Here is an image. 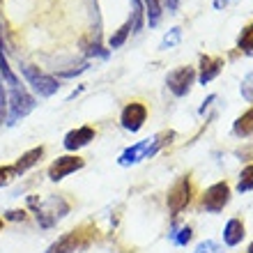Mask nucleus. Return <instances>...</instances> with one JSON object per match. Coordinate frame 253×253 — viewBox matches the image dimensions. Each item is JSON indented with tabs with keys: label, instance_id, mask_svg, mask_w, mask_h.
<instances>
[{
	"label": "nucleus",
	"instance_id": "1",
	"mask_svg": "<svg viewBox=\"0 0 253 253\" xmlns=\"http://www.w3.org/2000/svg\"><path fill=\"white\" fill-rule=\"evenodd\" d=\"M173 131H166V133H154L152 138H145L140 140V143H136V145L126 147L125 152L120 154V159H118V164L120 166H131V164H138V161L143 159H150V157H154V154L159 152L161 147L166 145V140Z\"/></svg>",
	"mask_w": 253,
	"mask_h": 253
},
{
	"label": "nucleus",
	"instance_id": "2",
	"mask_svg": "<svg viewBox=\"0 0 253 253\" xmlns=\"http://www.w3.org/2000/svg\"><path fill=\"white\" fill-rule=\"evenodd\" d=\"M28 203H30V207H35L37 221H40L42 228H51L55 221L67 216V212H69V205H67L60 196H51L46 203H37V198H30Z\"/></svg>",
	"mask_w": 253,
	"mask_h": 253
},
{
	"label": "nucleus",
	"instance_id": "3",
	"mask_svg": "<svg viewBox=\"0 0 253 253\" xmlns=\"http://www.w3.org/2000/svg\"><path fill=\"white\" fill-rule=\"evenodd\" d=\"M21 74L26 76V81L33 85V90L40 94V97H53V94L58 92V87H60L58 85V79L40 72V69L33 65H21Z\"/></svg>",
	"mask_w": 253,
	"mask_h": 253
},
{
	"label": "nucleus",
	"instance_id": "4",
	"mask_svg": "<svg viewBox=\"0 0 253 253\" xmlns=\"http://www.w3.org/2000/svg\"><path fill=\"white\" fill-rule=\"evenodd\" d=\"M7 106H9L7 125H16L21 118H26V115L35 108V99L23 90V87H12V94H9V99H7Z\"/></svg>",
	"mask_w": 253,
	"mask_h": 253
},
{
	"label": "nucleus",
	"instance_id": "5",
	"mask_svg": "<svg viewBox=\"0 0 253 253\" xmlns=\"http://www.w3.org/2000/svg\"><path fill=\"white\" fill-rule=\"evenodd\" d=\"M191 196H193V187H191V180H189V175H184V177H180V180L175 182L173 187H170V191H168V210H170V214H180L184 207L191 203Z\"/></svg>",
	"mask_w": 253,
	"mask_h": 253
},
{
	"label": "nucleus",
	"instance_id": "6",
	"mask_svg": "<svg viewBox=\"0 0 253 253\" xmlns=\"http://www.w3.org/2000/svg\"><path fill=\"white\" fill-rule=\"evenodd\" d=\"M230 200V187L228 182H216L203 193V210L210 214H219Z\"/></svg>",
	"mask_w": 253,
	"mask_h": 253
},
{
	"label": "nucleus",
	"instance_id": "7",
	"mask_svg": "<svg viewBox=\"0 0 253 253\" xmlns=\"http://www.w3.org/2000/svg\"><path fill=\"white\" fill-rule=\"evenodd\" d=\"M193 81H196L193 67H177V69H173V72L168 74L166 83L175 97H184V94H189V90H191Z\"/></svg>",
	"mask_w": 253,
	"mask_h": 253
},
{
	"label": "nucleus",
	"instance_id": "8",
	"mask_svg": "<svg viewBox=\"0 0 253 253\" xmlns=\"http://www.w3.org/2000/svg\"><path fill=\"white\" fill-rule=\"evenodd\" d=\"M145 120H147V108L143 106L140 101H131V104H126L125 111H122V115H120L122 126H125L126 131H131V133L140 131L143 125H145Z\"/></svg>",
	"mask_w": 253,
	"mask_h": 253
},
{
	"label": "nucleus",
	"instance_id": "9",
	"mask_svg": "<svg viewBox=\"0 0 253 253\" xmlns=\"http://www.w3.org/2000/svg\"><path fill=\"white\" fill-rule=\"evenodd\" d=\"M83 166H85V161L81 159V157H58V159L51 164V168H48V177L53 182H60L62 177L76 173V170H81Z\"/></svg>",
	"mask_w": 253,
	"mask_h": 253
},
{
	"label": "nucleus",
	"instance_id": "10",
	"mask_svg": "<svg viewBox=\"0 0 253 253\" xmlns=\"http://www.w3.org/2000/svg\"><path fill=\"white\" fill-rule=\"evenodd\" d=\"M85 244L87 242H83V228H79V230H72V233L58 237L46 249V253H74V251H79L81 247H85Z\"/></svg>",
	"mask_w": 253,
	"mask_h": 253
},
{
	"label": "nucleus",
	"instance_id": "11",
	"mask_svg": "<svg viewBox=\"0 0 253 253\" xmlns=\"http://www.w3.org/2000/svg\"><path fill=\"white\" fill-rule=\"evenodd\" d=\"M90 140H94V129L92 126H79V129H72V131L65 136V147L69 150V152H74V150L85 147Z\"/></svg>",
	"mask_w": 253,
	"mask_h": 253
},
{
	"label": "nucleus",
	"instance_id": "12",
	"mask_svg": "<svg viewBox=\"0 0 253 253\" xmlns=\"http://www.w3.org/2000/svg\"><path fill=\"white\" fill-rule=\"evenodd\" d=\"M223 69V58H212V55H203L200 58V74L198 81L203 85H207L210 81H214Z\"/></svg>",
	"mask_w": 253,
	"mask_h": 253
},
{
	"label": "nucleus",
	"instance_id": "13",
	"mask_svg": "<svg viewBox=\"0 0 253 253\" xmlns=\"http://www.w3.org/2000/svg\"><path fill=\"white\" fill-rule=\"evenodd\" d=\"M44 157V147H33V150H28L26 154H21V159L14 164V173L16 175H23L28 170V168H33L37 161Z\"/></svg>",
	"mask_w": 253,
	"mask_h": 253
},
{
	"label": "nucleus",
	"instance_id": "14",
	"mask_svg": "<svg viewBox=\"0 0 253 253\" xmlns=\"http://www.w3.org/2000/svg\"><path fill=\"white\" fill-rule=\"evenodd\" d=\"M242 240H244V223L240 219H230L223 228V242L228 247H237Z\"/></svg>",
	"mask_w": 253,
	"mask_h": 253
},
{
	"label": "nucleus",
	"instance_id": "15",
	"mask_svg": "<svg viewBox=\"0 0 253 253\" xmlns=\"http://www.w3.org/2000/svg\"><path fill=\"white\" fill-rule=\"evenodd\" d=\"M233 133L240 136V138H247L253 133V108H249L247 113H242L233 125Z\"/></svg>",
	"mask_w": 253,
	"mask_h": 253
},
{
	"label": "nucleus",
	"instance_id": "16",
	"mask_svg": "<svg viewBox=\"0 0 253 253\" xmlns=\"http://www.w3.org/2000/svg\"><path fill=\"white\" fill-rule=\"evenodd\" d=\"M143 7H145V16H147V23L150 28H157L161 21V2L159 0H143Z\"/></svg>",
	"mask_w": 253,
	"mask_h": 253
},
{
	"label": "nucleus",
	"instance_id": "17",
	"mask_svg": "<svg viewBox=\"0 0 253 253\" xmlns=\"http://www.w3.org/2000/svg\"><path fill=\"white\" fill-rule=\"evenodd\" d=\"M0 74H2V81H5L7 85H12V87H19V79H16V74L12 72V67L7 65L5 51H2V42H0Z\"/></svg>",
	"mask_w": 253,
	"mask_h": 253
},
{
	"label": "nucleus",
	"instance_id": "18",
	"mask_svg": "<svg viewBox=\"0 0 253 253\" xmlns=\"http://www.w3.org/2000/svg\"><path fill=\"white\" fill-rule=\"evenodd\" d=\"M180 42H182V28H170V30L164 35V40H161L159 48H161V51H168V48H175Z\"/></svg>",
	"mask_w": 253,
	"mask_h": 253
},
{
	"label": "nucleus",
	"instance_id": "19",
	"mask_svg": "<svg viewBox=\"0 0 253 253\" xmlns=\"http://www.w3.org/2000/svg\"><path fill=\"white\" fill-rule=\"evenodd\" d=\"M237 46L244 53H253V23H249L244 30H242L240 40H237Z\"/></svg>",
	"mask_w": 253,
	"mask_h": 253
},
{
	"label": "nucleus",
	"instance_id": "20",
	"mask_svg": "<svg viewBox=\"0 0 253 253\" xmlns=\"http://www.w3.org/2000/svg\"><path fill=\"white\" fill-rule=\"evenodd\" d=\"M237 191L240 193H247V191H253V164L247 166L244 170L240 173V182H237Z\"/></svg>",
	"mask_w": 253,
	"mask_h": 253
},
{
	"label": "nucleus",
	"instance_id": "21",
	"mask_svg": "<svg viewBox=\"0 0 253 253\" xmlns=\"http://www.w3.org/2000/svg\"><path fill=\"white\" fill-rule=\"evenodd\" d=\"M129 33H131V23L126 21L125 26H120V28H118V33H115L113 37H111V42H108V44H111V48H120L122 44H125V42H126V37H129Z\"/></svg>",
	"mask_w": 253,
	"mask_h": 253
},
{
	"label": "nucleus",
	"instance_id": "22",
	"mask_svg": "<svg viewBox=\"0 0 253 253\" xmlns=\"http://www.w3.org/2000/svg\"><path fill=\"white\" fill-rule=\"evenodd\" d=\"M131 23V33H140V26H143V2L140 0H133V19Z\"/></svg>",
	"mask_w": 253,
	"mask_h": 253
},
{
	"label": "nucleus",
	"instance_id": "23",
	"mask_svg": "<svg viewBox=\"0 0 253 253\" xmlns=\"http://www.w3.org/2000/svg\"><path fill=\"white\" fill-rule=\"evenodd\" d=\"M240 94L244 97L247 101L253 104V72H249L244 79H242V85H240Z\"/></svg>",
	"mask_w": 253,
	"mask_h": 253
},
{
	"label": "nucleus",
	"instance_id": "24",
	"mask_svg": "<svg viewBox=\"0 0 253 253\" xmlns=\"http://www.w3.org/2000/svg\"><path fill=\"white\" fill-rule=\"evenodd\" d=\"M191 226H184V228H180V233L177 235H173V242L177 244V247H184V244H189L191 242Z\"/></svg>",
	"mask_w": 253,
	"mask_h": 253
},
{
	"label": "nucleus",
	"instance_id": "25",
	"mask_svg": "<svg viewBox=\"0 0 253 253\" xmlns=\"http://www.w3.org/2000/svg\"><path fill=\"white\" fill-rule=\"evenodd\" d=\"M193 253H221V249H219V244H216V242L205 240V242H200L198 247H196V251H193Z\"/></svg>",
	"mask_w": 253,
	"mask_h": 253
},
{
	"label": "nucleus",
	"instance_id": "26",
	"mask_svg": "<svg viewBox=\"0 0 253 253\" xmlns=\"http://www.w3.org/2000/svg\"><path fill=\"white\" fill-rule=\"evenodd\" d=\"M14 177H16V173H14V166H2V168H0V187L9 184Z\"/></svg>",
	"mask_w": 253,
	"mask_h": 253
},
{
	"label": "nucleus",
	"instance_id": "27",
	"mask_svg": "<svg viewBox=\"0 0 253 253\" xmlns=\"http://www.w3.org/2000/svg\"><path fill=\"white\" fill-rule=\"evenodd\" d=\"M5 113H7V94L5 87H2V81H0V122L5 120Z\"/></svg>",
	"mask_w": 253,
	"mask_h": 253
},
{
	"label": "nucleus",
	"instance_id": "28",
	"mask_svg": "<svg viewBox=\"0 0 253 253\" xmlns=\"http://www.w3.org/2000/svg\"><path fill=\"white\" fill-rule=\"evenodd\" d=\"M5 219L7 221H23L26 219V212H23V210H9V212L5 214Z\"/></svg>",
	"mask_w": 253,
	"mask_h": 253
},
{
	"label": "nucleus",
	"instance_id": "29",
	"mask_svg": "<svg viewBox=\"0 0 253 253\" xmlns=\"http://www.w3.org/2000/svg\"><path fill=\"white\" fill-rule=\"evenodd\" d=\"M164 5L168 7V12H175V9H177V5H180V0H164Z\"/></svg>",
	"mask_w": 253,
	"mask_h": 253
},
{
	"label": "nucleus",
	"instance_id": "30",
	"mask_svg": "<svg viewBox=\"0 0 253 253\" xmlns=\"http://www.w3.org/2000/svg\"><path fill=\"white\" fill-rule=\"evenodd\" d=\"M214 99H216V94H210V97H207V101H203V106H200V113H205L207 106H210V104H212Z\"/></svg>",
	"mask_w": 253,
	"mask_h": 253
},
{
	"label": "nucleus",
	"instance_id": "31",
	"mask_svg": "<svg viewBox=\"0 0 253 253\" xmlns=\"http://www.w3.org/2000/svg\"><path fill=\"white\" fill-rule=\"evenodd\" d=\"M228 2H230V0H214V7H216V9H221V7H226Z\"/></svg>",
	"mask_w": 253,
	"mask_h": 253
},
{
	"label": "nucleus",
	"instance_id": "32",
	"mask_svg": "<svg viewBox=\"0 0 253 253\" xmlns=\"http://www.w3.org/2000/svg\"><path fill=\"white\" fill-rule=\"evenodd\" d=\"M249 253H253V242H251V244H249Z\"/></svg>",
	"mask_w": 253,
	"mask_h": 253
},
{
	"label": "nucleus",
	"instance_id": "33",
	"mask_svg": "<svg viewBox=\"0 0 253 253\" xmlns=\"http://www.w3.org/2000/svg\"><path fill=\"white\" fill-rule=\"evenodd\" d=\"M0 230H2V219H0Z\"/></svg>",
	"mask_w": 253,
	"mask_h": 253
}]
</instances>
